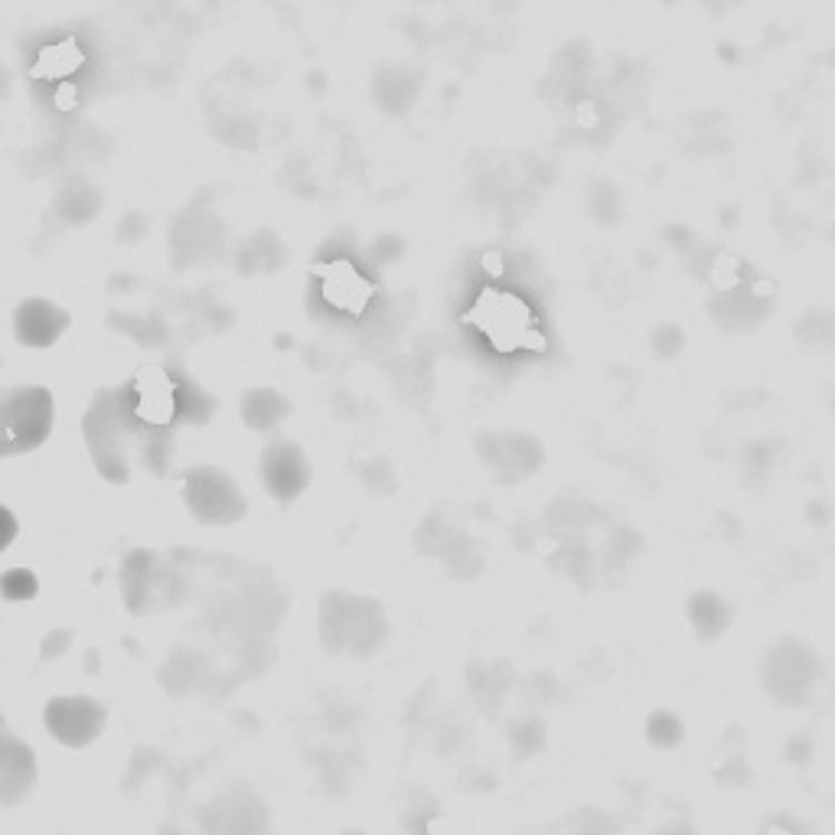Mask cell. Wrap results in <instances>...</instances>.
<instances>
[{
	"mask_svg": "<svg viewBox=\"0 0 835 835\" xmlns=\"http://www.w3.org/2000/svg\"><path fill=\"white\" fill-rule=\"evenodd\" d=\"M121 421L131 444H138L150 474H167L173 435L180 425L177 379L170 366H145L118 389Z\"/></svg>",
	"mask_w": 835,
	"mask_h": 835,
	"instance_id": "obj_1",
	"label": "cell"
},
{
	"mask_svg": "<svg viewBox=\"0 0 835 835\" xmlns=\"http://www.w3.org/2000/svg\"><path fill=\"white\" fill-rule=\"evenodd\" d=\"M86 444L99 467V474L111 484H125L131 477V438L121 421L118 389H101L86 411Z\"/></svg>",
	"mask_w": 835,
	"mask_h": 835,
	"instance_id": "obj_2",
	"label": "cell"
},
{
	"mask_svg": "<svg viewBox=\"0 0 835 835\" xmlns=\"http://www.w3.org/2000/svg\"><path fill=\"white\" fill-rule=\"evenodd\" d=\"M3 418V457L37 450L52 435L56 401L43 386H20L3 395L0 405Z\"/></svg>",
	"mask_w": 835,
	"mask_h": 835,
	"instance_id": "obj_3",
	"label": "cell"
},
{
	"mask_svg": "<svg viewBox=\"0 0 835 835\" xmlns=\"http://www.w3.org/2000/svg\"><path fill=\"white\" fill-rule=\"evenodd\" d=\"M183 499L206 526H229L246 516V496L239 484L219 467H193L183 477Z\"/></svg>",
	"mask_w": 835,
	"mask_h": 835,
	"instance_id": "obj_4",
	"label": "cell"
},
{
	"mask_svg": "<svg viewBox=\"0 0 835 835\" xmlns=\"http://www.w3.org/2000/svg\"><path fill=\"white\" fill-rule=\"evenodd\" d=\"M43 722H47V732L56 740H62L66 747H86V744H92L101 735V728L108 722V712H105V705H101L99 698H89V695H59V698H52L50 705H47Z\"/></svg>",
	"mask_w": 835,
	"mask_h": 835,
	"instance_id": "obj_5",
	"label": "cell"
},
{
	"mask_svg": "<svg viewBox=\"0 0 835 835\" xmlns=\"http://www.w3.org/2000/svg\"><path fill=\"white\" fill-rule=\"evenodd\" d=\"M258 474H261L265 490L271 493L278 503H291L310 484V464L295 441L268 444L261 450Z\"/></svg>",
	"mask_w": 835,
	"mask_h": 835,
	"instance_id": "obj_6",
	"label": "cell"
},
{
	"mask_svg": "<svg viewBox=\"0 0 835 835\" xmlns=\"http://www.w3.org/2000/svg\"><path fill=\"white\" fill-rule=\"evenodd\" d=\"M69 330V314L47 297H27L13 310V337L23 346L47 349Z\"/></svg>",
	"mask_w": 835,
	"mask_h": 835,
	"instance_id": "obj_7",
	"label": "cell"
},
{
	"mask_svg": "<svg viewBox=\"0 0 835 835\" xmlns=\"http://www.w3.org/2000/svg\"><path fill=\"white\" fill-rule=\"evenodd\" d=\"M33 781H37V764H33L30 747L7 737L3 740V757H0V799L7 806H13L17 799H23L30 793Z\"/></svg>",
	"mask_w": 835,
	"mask_h": 835,
	"instance_id": "obj_8",
	"label": "cell"
},
{
	"mask_svg": "<svg viewBox=\"0 0 835 835\" xmlns=\"http://www.w3.org/2000/svg\"><path fill=\"white\" fill-rule=\"evenodd\" d=\"M324 295H327V300H330L334 307L359 310V307L369 300L372 288H369V281H362V278L356 275V268H352L349 261H340V265H330V268H327Z\"/></svg>",
	"mask_w": 835,
	"mask_h": 835,
	"instance_id": "obj_9",
	"label": "cell"
},
{
	"mask_svg": "<svg viewBox=\"0 0 835 835\" xmlns=\"http://www.w3.org/2000/svg\"><path fill=\"white\" fill-rule=\"evenodd\" d=\"M291 411V405L275 392V389H255L242 398V418L251 431H271L281 425V418Z\"/></svg>",
	"mask_w": 835,
	"mask_h": 835,
	"instance_id": "obj_10",
	"label": "cell"
},
{
	"mask_svg": "<svg viewBox=\"0 0 835 835\" xmlns=\"http://www.w3.org/2000/svg\"><path fill=\"white\" fill-rule=\"evenodd\" d=\"M177 379V401H180V425H206L216 415V398L206 392L202 386L193 382L183 369L170 366Z\"/></svg>",
	"mask_w": 835,
	"mask_h": 835,
	"instance_id": "obj_11",
	"label": "cell"
},
{
	"mask_svg": "<svg viewBox=\"0 0 835 835\" xmlns=\"http://www.w3.org/2000/svg\"><path fill=\"white\" fill-rule=\"evenodd\" d=\"M0 590H3L7 600H30V597H37L40 585H37V575H33V571H27V568H10V571L3 575Z\"/></svg>",
	"mask_w": 835,
	"mask_h": 835,
	"instance_id": "obj_12",
	"label": "cell"
},
{
	"mask_svg": "<svg viewBox=\"0 0 835 835\" xmlns=\"http://www.w3.org/2000/svg\"><path fill=\"white\" fill-rule=\"evenodd\" d=\"M718 607H725V604H722L715 594H698V597L692 600V617H695L698 630H702V634H708V637L722 630V627L712 620V610H718Z\"/></svg>",
	"mask_w": 835,
	"mask_h": 835,
	"instance_id": "obj_13",
	"label": "cell"
},
{
	"mask_svg": "<svg viewBox=\"0 0 835 835\" xmlns=\"http://www.w3.org/2000/svg\"><path fill=\"white\" fill-rule=\"evenodd\" d=\"M679 737H683V725H679L676 718H669V715L649 718V740H653V744L669 747V744H676Z\"/></svg>",
	"mask_w": 835,
	"mask_h": 835,
	"instance_id": "obj_14",
	"label": "cell"
},
{
	"mask_svg": "<svg viewBox=\"0 0 835 835\" xmlns=\"http://www.w3.org/2000/svg\"><path fill=\"white\" fill-rule=\"evenodd\" d=\"M3 526H7V533H3V541H0V545L7 548V545L13 541V536H17V523H13V513H10V509H3Z\"/></svg>",
	"mask_w": 835,
	"mask_h": 835,
	"instance_id": "obj_15",
	"label": "cell"
},
{
	"mask_svg": "<svg viewBox=\"0 0 835 835\" xmlns=\"http://www.w3.org/2000/svg\"><path fill=\"white\" fill-rule=\"evenodd\" d=\"M484 268H487L490 275H499V271H503V255H499V251H487V255H484Z\"/></svg>",
	"mask_w": 835,
	"mask_h": 835,
	"instance_id": "obj_16",
	"label": "cell"
},
{
	"mask_svg": "<svg viewBox=\"0 0 835 835\" xmlns=\"http://www.w3.org/2000/svg\"><path fill=\"white\" fill-rule=\"evenodd\" d=\"M767 835H789V829H784V826H771V829H767Z\"/></svg>",
	"mask_w": 835,
	"mask_h": 835,
	"instance_id": "obj_17",
	"label": "cell"
}]
</instances>
